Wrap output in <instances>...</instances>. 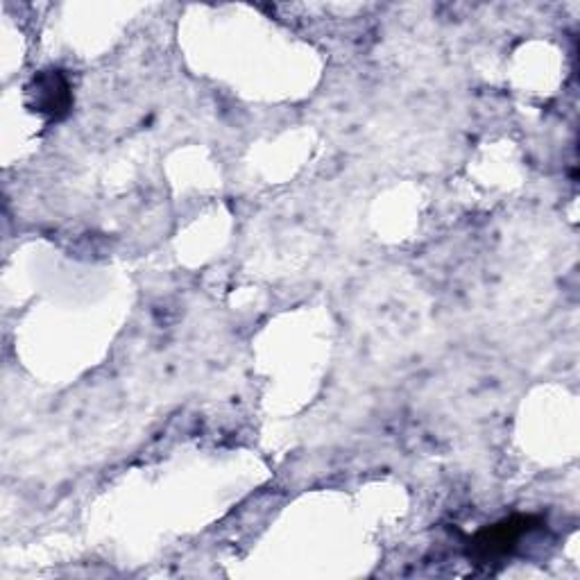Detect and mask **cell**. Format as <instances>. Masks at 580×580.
I'll use <instances>...</instances> for the list:
<instances>
[{
    "label": "cell",
    "instance_id": "1",
    "mask_svg": "<svg viewBox=\"0 0 580 580\" xmlns=\"http://www.w3.org/2000/svg\"><path fill=\"white\" fill-rule=\"evenodd\" d=\"M531 519H508V522H501L497 526L483 531L476 537L474 547L479 549L483 556H497V553H506L515 547V542L522 537L524 531H528L531 526H526Z\"/></svg>",
    "mask_w": 580,
    "mask_h": 580
}]
</instances>
